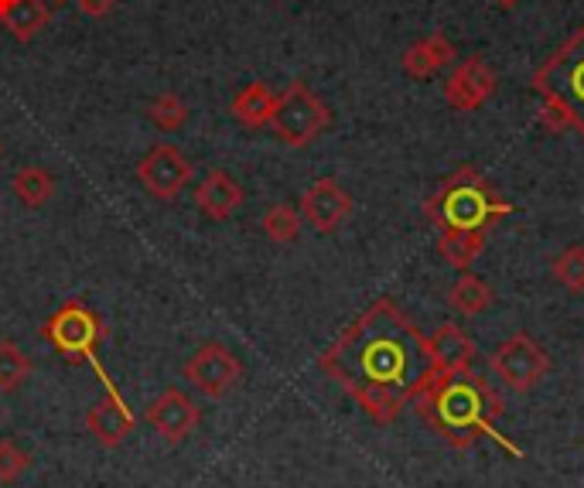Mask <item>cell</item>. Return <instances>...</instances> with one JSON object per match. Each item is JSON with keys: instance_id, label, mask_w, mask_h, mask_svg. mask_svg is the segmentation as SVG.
<instances>
[{"instance_id": "obj_22", "label": "cell", "mask_w": 584, "mask_h": 488, "mask_svg": "<svg viewBox=\"0 0 584 488\" xmlns=\"http://www.w3.org/2000/svg\"><path fill=\"white\" fill-rule=\"evenodd\" d=\"M31 359L24 356V348L11 338H0V393L21 390L31 376Z\"/></svg>"}, {"instance_id": "obj_10", "label": "cell", "mask_w": 584, "mask_h": 488, "mask_svg": "<svg viewBox=\"0 0 584 488\" xmlns=\"http://www.w3.org/2000/svg\"><path fill=\"white\" fill-rule=\"evenodd\" d=\"M93 369L102 376V366L99 362H93ZM102 397L86 410V431L102 444V447H120L130 434H133V427H137V416L130 413V406L123 403V397L117 393V387L113 382L102 376Z\"/></svg>"}, {"instance_id": "obj_27", "label": "cell", "mask_w": 584, "mask_h": 488, "mask_svg": "<svg viewBox=\"0 0 584 488\" xmlns=\"http://www.w3.org/2000/svg\"><path fill=\"white\" fill-rule=\"evenodd\" d=\"M76 4H79V11H83L86 18L102 21V18H110V14H113L117 0H76Z\"/></svg>"}, {"instance_id": "obj_21", "label": "cell", "mask_w": 584, "mask_h": 488, "mask_svg": "<svg viewBox=\"0 0 584 488\" xmlns=\"http://www.w3.org/2000/svg\"><path fill=\"white\" fill-rule=\"evenodd\" d=\"M448 301H452V307L458 311V315L475 318V315H483V311H489V307H493L496 291L483 281V276H475V273H462V276H458V284H455V288H452V294H448Z\"/></svg>"}, {"instance_id": "obj_29", "label": "cell", "mask_w": 584, "mask_h": 488, "mask_svg": "<svg viewBox=\"0 0 584 488\" xmlns=\"http://www.w3.org/2000/svg\"><path fill=\"white\" fill-rule=\"evenodd\" d=\"M55 4H68V0H55Z\"/></svg>"}, {"instance_id": "obj_20", "label": "cell", "mask_w": 584, "mask_h": 488, "mask_svg": "<svg viewBox=\"0 0 584 488\" xmlns=\"http://www.w3.org/2000/svg\"><path fill=\"white\" fill-rule=\"evenodd\" d=\"M11 188H14L18 202L28 205V208H45L55 198V178H52V171L42 167V164H24L14 174Z\"/></svg>"}, {"instance_id": "obj_8", "label": "cell", "mask_w": 584, "mask_h": 488, "mask_svg": "<svg viewBox=\"0 0 584 488\" xmlns=\"http://www.w3.org/2000/svg\"><path fill=\"white\" fill-rule=\"evenodd\" d=\"M182 376L202 397L219 400L229 390H236V382L244 379V362L232 356V348H226L219 341H205L185 359Z\"/></svg>"}, {"instance_id": "obj_2", "label": "cell", "mask_w": 584, "mask_h": 488, "mask_svg": "<svg viewBox=\"0 0 584 488\" xmlns=\"http://www.w3.org/2000/svg\"><path fill=\"white\" fill-rule=\"evenodd\" d=\"M418 416L434 427L444 444L458 451L472 447L478 437H496L509 455H520V447H512L506 437H499L496 421L502 416V397L493 390V382L478 372H437L431 387L410 403Z\"/></svg>"}, {"instance_id": "obj_19", "label": "cell", "mask_w": 584, "mask_h": 488, "mask_svg": "<svg viewBox=\"0 0 584 488\" xmlns=\"http://www.w3.org/2000/svg\"><path fill=\"white\" fill-rule=\"evenodd\" d=\"M483 250H486V232L478 229H444L437 236V253L455 270H468Z\"/></svg>"}, {"instance_id": "obj_30", "label": "cell", "mask_w": 584, "mask_h": 488, "mask_svg": "<svg viewBox=\"0 0 584 488\" xmlns=\"http://www.w3.org/2000/svg\"><path fill=\"white\" fill-rule=\"evenodd\" d=\"M0 154H4V144H0Z\"/></svg>"}, {"instance_id": "obj_14", "label": "cell", "mask_w": 584, "mask_h": 488, "mask_svg": "<svg viewBox=\"0 0 584 488\" xmlns=\"http://www.w3.org/2000/svg\"><path fill=\"white\" fill-rule=\"evenodd\" d=\"M244 198H247L244 185H239L232 174L223 171V167L205 171V178L195 185V205L202 208V216L213 219V223L229 219L236 208L244 205Z\"/></svg>"}, {"instance_id": "obj_26", "label": "cell", "mask_w": 584, "mask_h": 488, "mask_svg": "<svg viewBox=\"0 0 584 488\" xmlns=\"http://www.w3.org/2000/svg\"><path fill=\"white\" fill-rule=\"evenodd\" d=\"M31 468V455L14 441V437H0V485H14L24 478Z\"/></svg>"}, {"instance_id": "obj_4", "label": "cell", "mask_w": 584, "mask_h": 488, "mask_svg": "<svg viewBox=\"0 0 584 488\" xmlns=\"http://www.w3.org/2000/svg\"><path fill=\"white\" fill-rule=\"evenodd\" d=\"M530 86L543 99L540 123L554 133L574 130L584 141V24L551 52V58L533 73Z\"/></svg>"}, {"instance_id": "obj_3", "label": "cell", "mask_w": 584, "mask_h": 488, "mask_svg": "<svg viewBox=\"0 0 584 488\" xmlns=\"http://www.w3.org/2000/svg\"><path fill=\"white\" fill-rule=\"evenodd\" d=\"M512 213V205L496 192V185L483 171L462 164L455 174H448L437 192L424 198V216L444 232V229H478L489 232L499 219Z\"/></svg>"}, {"instance_id": "obj_15", "label": "cell", "mask_w": 584, "mask_h": 488, "mask_svg": "<svg viewBox=\"0 0 584 488\" xmlns=\"http://www.w3.org/2000/svg\"><path fill=\"white\" fill-rule=\"evenodd\" d=\"M452 62H455V45H452L448 34H441V31L428 34V39H418L414 45H410L400 55V68H403L410 79H418V83L437 76L441 68L452 65Z\"/></svg>"}, {"instance_id": "obj_5", "label": "cell", "mask_w": 584, "mask_h": 488, "mask_svg": "<svg viewBox=\"0 0 584 488\" xmlns=\"http://www.w3.org/2000/svg\"><path fill=\"white\" fill-rule=\"evenodd\" d=\"M332 123V110L328 102L307 86V83H291L281 96H278V107H273L270 127L273 137L284 144V148H307L315 144L318 137L328 130Z\"/></svg>"}, {"instance_id": "obj_23", "label": "cell", "mask_w": 584, "mask_h": 488, "mask_svg": "<svg viewBox=\"0 0 584 488\" xmlns=\"http://www.w3.org/2000/svg\"><path fill=\"white\" fill-rule=\"evenodd\" d=\"M301 213L294 205H270L263 213V236L281 242V247H288V242H298L301 236Z\"/></svg>"}, {"instance_id": "obj_12", "label": "cell", "mask_w": 584, "mask_h": 488, "mask_svg": "<svg viewBox=\"0 0 584 488\" xmlns=\"http://www.w3.org/2000/svg\"><path fill=\"white\" fill-rule=\"evenodd\" d=\"M148 424L158 437H164L167 444H182L185 437H192V431L202 424V410L198 403L182 393V390H164L161 397H154L144 410Z\"/></svg>"}, {"instance_id": "obj_6", "label": "cell", "mask_w": 584, "mask_h": 488, "mask_svg": "<svg viewBox=\"0 0 584 488\" xmlns=\"http://www.w3.org/2000/svg\"><path fill=\"white\" fill-rule=\"evenodd\" d=\"M489 362H493L496 379L512 393H530L547 379V372H551V356H547V348L527 332H517L512 338H506L493 353Z\"/></svg>"}, {"instance_id": "obj_16", "label": "cell", "mask_w": 584, "mask_h": 488, "mask_svg": "<svg viewBox=\"0 0 584 488\" xmlns=\"http://www.w3.org/2000/svg\"><path fill=\"white\" fill-rule=\"evenodd\" d=\"M428 348L437 372H468L475 362V341L452 322H441L428 335Z\"/></svg>"}, {"instance_id": "obj_13", "label": "cell", "mask_w": 584, "mask_h": 488, "mask_svg": "<svg viewBox=\"0 0 584 488\" xmlns=\"http://www.w3.org/2000/svg\"><path fill=\"white\" fill-rule=\"evenodd\" d=\"M353 216V195L335 178H318L301 195V219L315 232L328 236Z\"/></svg>"}, {"instance_id": "obj_7", "label": "cell", "mask_w": 584, "mask_h": 488, "mask_svg": "<svg viewBox=\"0 0 584 488\" xmlns=\"http://www.w3.org/2000/svg\"><path fill=\"white\" fill-rule=\"evenodd\" d=\"M45 338L68 359L96 362V345L102 338V325L83 301H65L45 325Z\"/></svg>"}, {"instance_id": "obj_1", "label": "cell", "mask_w": 584, "mask_h": 488, "mask_svg": "<svg viewBox=\"0 0 584 488\" xmlns=\"http://www.w3.org/2000/svg\"><path fill=\"white\" fill-rule=\"evenodd\" d=\"M318 369L338 382L380 427L393 424L437 379L428 335L390 297L369 304L325 348Z\"/></svg>"}, {"instance_id": "obj_28", "label": "cell", "mask_w": 584, "mask_h": 488, "mask_svg": "<svg viewBox=\"0 0 584 488\" xmlns=\"http://www.w3.org/2000/svg\"><path fill=\"white\" fill-rule=\"evenodd\" d=\"M496 4L509 11V8H517V4H523V0H496Z\"/></svg>"}, {"instance_id": "obj_25", "label": "cell", "mask_w": 584, "mask_h": 488, "mask_svg": "<svg viewBox=\"0 0 584 488\" xmlns=\"http://www.w3.org/2000/svg\"><path fill=\"white\" fill-rule=\"evenodd\" d=\"M554 281L571 294H584V247H567L554 260Z\"/></svg>"}, {"instance_id": "obj_18", "label": "cell", "mask_w": 584, "mask_h": 488, "mask_svg": "<svg viewBox=\"0 0 584 488\" xmlns=\"http://www.w3.org/2000/svg\"><path fill=\"white\" fill-rule=\"evenodd\" d=\"M273 107H278V96L270 93L267 83H250L247 89H239L236 99H232V117L250 127V130H260L270 123L273 117Z\"/></svg>"}, {"instance_id": "obj_24", "label": "cell", "mask_w": 584, "mask_h": 488, "mask_svg": "<svg viewBox=\"0 0 584 488\" xmlns=\"http://www.w3.org/2000/svg\"><path fill=\"white\" fill-rule=\"evenodd\" d=\"M148 117H151V123H154L158 130L175 133V130H182L185 120H188V102H185L179 93H164V96H158V99L151 102Z\"/></svg>"}, {"instance_id": "obj_9", "label": "cell", "mask_w": 584, "mask_h": 488, "mask_svg": "<svg viewBox=\"0 0 584 488\" xmlns=\"http://www.w3.org/2000/svg\"><path fill=\"white\" fill-rule=\"evenodd\" d=\"M137 182L144 185L151 198L175 202L192 182V161L175 144H154L137 164Z\"/></svg>"}, {"instance_id": "obj_11", "label": "cell", "mask_w": 584, "mask_h": 488, "mask_svg": "<svg viewBox=\"0 0 584 488\" xmlns=\"http://www.w3.org/2000/svg\"><path fill=\"white\" fill-rule=\"evenodd\" d=\"M496 86H499V79L493 73V65L486 58L472 55L455 68L448 79H444V99H448L452 110L472 113L496 96Z\"/></svg>"}, {"instance_id": "obj_17", "label": "cell", "mask_w": 584, "mask_h": 488, "mask_svg": "<svg viewBox=\"0 0 584 488\" xmlns=\"http://www.w3.org/2000/svg\"><path fill=\"white\" fill-rule=\"evenodd\" d=\"M48 4L45 0H0V24H4L18 42H31L48 28Z\"/></svg>"}]
</instances>
